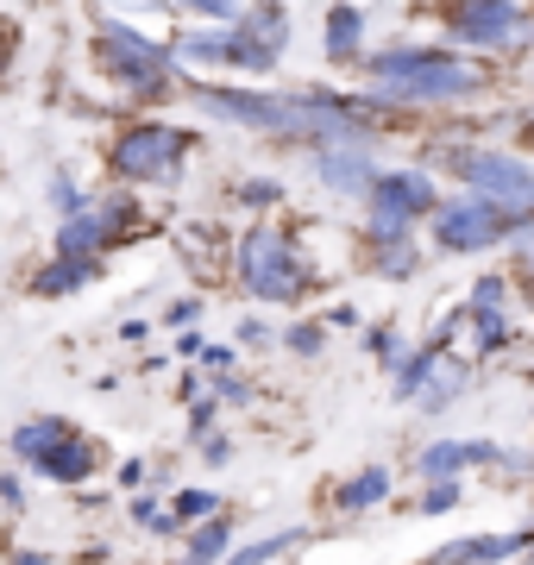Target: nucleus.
<instances>
[{"label":"nucleus","instance_id":"nucleus-23","mask_svg":"<svg viewBox=\"0 0 534 565\" xmlns=\"http://www.w3.org/2000/svg\"><path fill=\"white\" fill-rule=\"evenodd\" d=\"M170 57L189 70H214V63H226V32H183V39H170Z\"/></svg>","mask_w":534,"mask_h":565},{"label":"nucleus","instance_id":"nucleus-11","mask_svg":"<svg viewBox=\"0 0 534 565\" xmlns=\"http://www.w3.org/2000/svg\"><path fill=\"white\" fill-rule=\"evenodd\" d=\"M472 465H510V459H503L496 440H434L415 452V471L428 484H459V471H472Z\"/></svg>","mask_w":534,"mask_h":565},{"label":"nucleus","instance_id":"nucleus-18","mask_svg":"<svg viewBox=\"0 0 534 565\" xmlns=\"http://www.w3.org/2000/svg\"><path fill=\"white\" fill-rule=\"evenodd\" d=\"M226 541H233V515H214V522L189 527L183 565H226Z\"/></svg>","mask_w":534,"mask_h":565},{"label":"nucleus","instance_id":"nucleus-21","mask_svg":"<svg viewBox=\"0 0 534 565\" xmlns=\"http://www.w3.org/2000/svg\"><path fill=\"white\" fill-rule=\"evenodd\" d=\"M447 359V352H440V345H415L409 359L396 364V403H415V396H421V390H428V377H434V364Z\"/></svg>","mask_w":534,"mask_h":565},{"label":"nucleus","instance_id":"nucleus-44","mask_svg":"<svg viewBox=\"0 0 534 565\" xmlns=\"http://www.w3.org/2000/svg\"><path fill=\"white\" fill-rule=\"evenodd\" d=\"M428 565H434V559H428Z\"/></svg>","mask_w":534,"mask_h":565},{"label":"nucleus","instance_id":"nucleus-10","mask_svg":"<svg viewBox=\"0 0 534 565\" xmlns=\"http://www.w3.org/2000/svg\"><path fill=\"white\" fill-rule=\"evenodd\" d=\"M447 32L472 51H503L528 32V13L510 0H459V7H447Z\"/></svg>","mask_w":534,"mask_h":565},{"label":"nucleus","instance_id":"nucleus-14","mask_svg":"<svg viewBox=\"0 0 534 565\" xmlns=\"http://www.w3.org/2000/svg\"><path fill=\"white\" fill-rule=\"evenodd\" d=\"M95 277H102V258H51L39 277H32V296H44V302H51V296H76V289H88Z\"/></svg>","mask_w":534,"mask_h":565},{"label":"nucleus","instance_id":"nucleus-1","mask_svg":"<svg viewBox=\"0 0 534 565\" xmlns=\"http://www.w3.org/2000/svg\"><path fill=\"white\" fill-rule=\"evenodd\" d=\"M359 70L371 76L365 102L371 107H440L466 102L484 88V63L440 51V44H391V51H365Z\"/></svg>","mask_w":534,"mask_h":565},{"label":"nucleus","instance_id":"nucleus-38","mask_svg":"<svg viewBox=\"0 0 534 565\" xmlns=\"http://www.w3.org/2000/svg\"><path fill=\"white\" fill-rule=\"evenodd\" d=\"M195 315H202V302H170V315H164V321H170V327H189Z\"/></svg>","mask_w":534,"mask_h":565},{"label":"nucleus","instance_id":"nucleus-8","mask_svg":"<svg viewBox=\"0 0 534 565\" xmlns=\"http://www.w3.org/2000/svg\"><path fill=\"white\" fill-rule=\"evenodd\" d=\"M132 226H139V202H132V195H102V202H88L76 221L57 226L51 258H102L107 245H126Z\"/></svg>","mask_w":534,"mask_h":565},{"label":"nucleus","instance_id":"nucleus-5","mask_svg":"<svg viewBox=\"0 0 534 565\" xmlns=\"http://www.w3.org/2000/svg\"><path fill=\"white\" fill-rule=\"evenodd\" d=\"M189 145H195V139L177 132V126L139 120V126H126L120 139L107 145V170H114L120 182H177Z\"/></svg>","mask_w":534,"mask_h":565},{"label":"nucleus","instance_id":"nucleus-37","mask_svg":"<svg viewBox=\"0 0 534 565\" xmlns=\"http://www.w3.org/2000/svg\"><path fill=\"white\" fill-rule=\"evenodd\" d=\"M321 327H352V333H359V327H365V315H359L352 302H340V308H328V321H321Z\"/></svg>","mask_w":534,"mask_h":565},{"label":"nucleus","instance_id":"nucleus-2","mask_svg":"<svg viewBox=\"0 0 534 565\" xmlns=\"http://www.w3.org/2000/svg\"><path fill=\"white\" fill-rule=\"evenodd\" d=\"M95 63H102L107 82H120L126 95H164L170 76H177V57H170L164 39H145L126 20H95Z\"/></svg>","mask_w":534,"mask_h":565},{"label":"nucleus","instance_id":"nucleus-3","mask_svg":"<svg viewBox=\"0 0 534 565\" xmlns=\"http://www.w3.org/2000/svg\"><path fill=\"white\" fill-rule=\"evenodd\" d=\"M440 163L472 189L478 202H491L503 221L534 233V163H522L515 151H440Z\"/></svg>","mask_w":534,"mask_h":565},{"label":"nucleus","instance_id":"nucleus-28","mask_svg":"<svg viewBox=\"0 0 534 565\" xmlns=\"http://www.w3.org/2000/svg\"><path fill=\"white\" fill-rule=\"evenodd\" d=\"M44 195H51V207H57L63 221H76V214H83V207L95 202V195H88V189H76V182L63 177V170L51 177V189H44Z\"/></svg>","mask_w":534,"mask_h":565},{"label":"nucleus","instance_id":"nucleus-6","mask_svg":"<svg viewBox=\"0 0 534 565\" xmlns=\"http://www.w3.org/2000/svg\"><path fill=\"white\" fill-rule=\"evenodd\" d=\"M189 102L202 107L207 120H226V126H252V132H277V139H296V102L270 95V88H226V82H195Z\"/></svg>","mask_w":534,"mask_h":565},{"label":"nucleus","instance_id":"nucleus-9","mask_svg":"<svg viewBox=\"0 0 534 565\" xmlns=\"http://www.w3.org/2000/svg\"><path fill=\"white\" fill-rule=\"evenodd\" d=\"M434 214H440V195L421 170H384L365 195V221L396 226V233H415V221H434Z\"/></svg>","mask_w":534,"mask_h":565},{"label":"nucleus","instance_id":"nucleus-35","mask_svg":"<svg viewBox=\"0 0 534 565\" xmlns=\"http://www.w3.org/2000/svg\"><path fill=\"white\" fill-rule=\"evenodd\" d=\"M195 452H202L207 465H226L233 459V440H226V434H207V440H195Z\"/></svg>","mask_w":534,"mask_h":565},{"label":"nucleus","instance_id":"nucleus-19","mask_svg":"<svg viewBox=\"0 0 534 565\" xmlns=\"http://www.w3.org/2000/svg\"><path fill=\"white\" fill-rule=\"evenodd\" d=\"M384 497H391V471H384V465H365L359 478H346V484H340V497H333V503L346 509V515H365V509H377Z\"/></svg>","mask_w":534,"mask_h":565},{"label":"nucleus","instance_id":"nucleus-34","mask_svg":"<svg viewBox=\"0 0 534 565\" xmlns=\"http://www.w3.org/2000/svg\"><path fill=\"white\" fill-rule=\"evenodd\" d=\"M233 359H239L233 345H202V364L214 371V377H233Z\"/></svg>","mask_w":534,"mask_h":565},{"label":"nucleus","instance_id":"nucleus-30","mask_svg":"<svg viewBox=\"0 0 534 565\" xmlns=\"http://www.w3.org/2000/svg\"><path fill=\"white\" fill-rule=\"evenodd\" d=\"M503 302H510V282H503V277H478L472 282V302H466V308L491 315V308H503Z\"/></svg>","mask_w":534,"mask_h":565},{"label":"nucleus","instance_id":"nucleus-41","mask_svg":"<svg viewBox=\"0 0 534 565\" xmlns=\"http://www.w3.org/2000/svg\"><path fill=\"white\" fill-rule=\"evenodd\" d=\"M0 503H7V509H20V478H0Z\"/></svg>","mask_w":534,"mask_h":565},{"label":"nucleus","instance_id":"nucleus-16","mask_svg":"<svg viewBox=\"0 0 534 565\" xmlns=\"http://www.w3.org/2000/svg\"><path fill=\"white\" fill-rule=\"evenodd\" d=\"M321 32H328V57L333 63H359L365 57V7H328Z\"/></svg>","mask_w":534,"mask_h":565},{"label":"nucleus","instance_id":"nucleus-17","mask_svg":"<svg viewBox=\"0 0 534 565\" xmlns=\"http://www.w3.org/2000/svg\"><path fill=\"white\" fill-rule=\"evenodd\" d=\"M466 384H472V371H466V364H452V359H440V364H434V377H428V390L415 396V408H421V415H447V408L466 396Z\"/></svg>","mask_w":534,"mask_h":565},{"label":"nucleus","instance_id":"nucleus-43","mask_svg":"<svg viewBox=\"0 0 534 565\" xmlns=\"http://www.w3.org/2000/svg\"><path fill=\"white\" fill-rule=\"evenodd\" d=\"M528 302H534V296H528Z\"/></svg>","mask_w":534,"mask_h":565},{"label":"nucleus","instance_id":"nucleus-13","mask_svg":"<svg viewBox=\"0 0 534 565\" xmlns=\"http://www.w3.org/2000/svg\"><path fill=\"white\" fill-rule=\"evenodd\" d=\"M314 177L328 182L333 195H346V202H365L371 189H377V163H371V151H321L314 158Z\"/></svg>","mask_w":534,"mask_h":565},{"label":"nucleus","instance_id":"nucleus-20","mask_svg":"<svg viewBox=\"0 0 534 565\" xmlns=\"http://www.w3.org/2000/svg\"><path fill=\"white\" fill-rule=\"evenodd\" d=\"M365 245H371V270H377V277H391V282L415 277V264H421L415 233H403V239H365Z\"/></svg>","mask_w":534,"mask_h":565},{"label":"nucleus","instance_id":"nucleus-36","mask_svg":"<svg viewBox=\"0 0 534 565\" xmlns=\"http://www.w3.org/2000/svg\"><path fill=\"white\" fill-rule=\"evenodd\" d=\"M214 403H252V384L246 377H221L214 384Z\"/></svg>","mask_w":534,"mask_h":565},{"label":"nucleus","instance_id":"nucleus-29","mask_svg":"<svg viewBox=\"0 0 534 565\" xmlns=\"http://www.w3.org/2000/svg\"><path fill=\"white\" fill-rule=\"evenodd\" d=\"M233 195H239V207H252V214H265V207H277V202H284V182H270V177H246L239 189H233Z\"/></svg>","mask_w":534,"mask_h":565},{"label":"nucleus","instance_id":"nucleus-42","mask_svg":"<svg viewBox=\"0 0 534 565\" xmlns=\"http://www.w3.org/2000/svg\"><path fill=\"white\" fill-rule=\"evenodd\" d=\"M528 559H534V546H528Z\"/></svg>","mask_w":534,"mask_h":565},{"label":"nucleus","instance_id":"nucleus-39","mask_svg":"<svg viewBox=\"0 0 534 565\" xmlns=\"http://www.w3.org/2000/svg\"><path fill=\"white\" fill-rule=\"evenodd\" d=\"M120 484H126V490L145 484V459H126V465H120Z\"/></svg>","mask_w":534,"mask_h":565},{"label":"nucleus","instance_id":"nucleus-25","mask_svg":"<svg viewBox=\"0 0 534 565\" xmlns=\"http://www.w3.org/2000/svg\"><path fill=\"white\" fill-rule=\"evenodd\" d=\"M170 515H177V522H214V515H226L221 509V497H214V490H202V484H189V490H177V497H170Z\"/></svg>","mask_w":534,"mask_h":565},{"label":"nucleus","instance_id":"nucleus-12","mask_svg":"<svg viewBox=\"0 0 534 565\" xmlns=\"http://www.w3.org/2000/svg\"><path fill=\"white\" fill-rule=\"evenodd\" d=\"M95 465H102V446L63 422V434L44 446L39 459H32V471H39V478H51V484H70V490H76V484H88V478H95Z\"/></svg>","mask_w":534,"mask_h":565},{"label":"nucleus","instance_id":"nucleus-32","mask_svg":"<svg viewBox=\"0 0 534 565\" xmlns=\"http://www.w3.org/2000/svg\"><path fill=\"white\" fill-rule=\"evenodd\" d=\"M214 415H221V403H214V396H202V403L189 408V434H195V440H207V434H214Z\"/></svg>","mask_w":534,"mask_h":565},{"label":"nucleus","instance_id":"nucleus-27","mask_svg":"<svg viewBox=\"0 0 534 565\" xmlns=\"http://www.w3.org/2000/svg\"><path fill=\"white\" fill-rule=\"evenodd\" d=\"M284 345L296 352V359H321V345H328V327H321V321H289V327H284Z\"/></svg>","mask_w":534,"mask_h":565},{"label":"nucleus","instance_id":"nucleus-24","mask_svg":"<svg viewBox=\"0 0 534 565\" xmlns=\"http://www.w3.org/2000/svg\"><path fill=\"white\" fill-rule=\"evenodd\" d=\"M466 321H472V345L491 359V352H503V345L515 340V327H510V315L503 308H491V315H478V308H466Z\"/></svg>","mask_w":534,"mask_h":565},{"label":"nucleus","instance_id":"nucleus-31","mask_svg":"<svg viewBox=\"0 0 534 565\" xmlns=\"http://www.w3.org/2000/svg\"><path fill=\"white\" fill-rule=\"evenodd\" d=\"M466 503V484H428V497H421V515H447V509H459Z\"/></svg>","mask_w":534,"mask_h":565},{"label":"nucleus","instance_id":"nucleus-33","mask_svg":"<svg viewBox=\"0 0 534 565\" xmlns=\"http://www.w3.org/2000/svg\"><path fill=\"white\" fill-rule=\"evenodd\" d=\"M233 345H270V327L258 315H246V321L233 327Z\"/></svg>","mask_w":534,"mask_h":565},{"label":"nucleus","instance_id":"nucleus-15","mask_svg":"<svg viewBox=\"0 0 534 565\" xmlns=\"http://www.w3.org/2000/svg\"><path fill=\"white\" fill-rule=\"evenodd\" d=\"M522 546H534V534H472V541L447 546L434 565H496V559H510V553H522Z\"/></svg>","mask_w":534,"mask_h":565},{"label":"nucleus","instance_id":"nucleus-4","mask_svg":"<svg viewBox=\"0 0 534 565\" xmlns=\"http://www.w3.org/2000/svg\"><path fill=\"white\" fill-rule=\"evenodd\" d=\"M233 270H239V282H246V296H258V302H302V282H309V270H302V258H296V245H289L277 226H252V233H239V245H233Z\"/></svg>","mask_w":534,"mask_h":565},{"label":"nucleus","instance_id":"nucleus-40","mask_svg":"<svg viewBox=\"0 0 534 565\" xmlns=\"http://www.w3.org/2000/svg\"><path fill=\"white\" fill-rule=\"evenodd\" d=\"M202 345H207L202 333H183V340H177V352H183V359H202Z\"/></svg>","mask_w":534,"mask_h":565},{"label":"nucleus","instance_id":"nucleus-22","mask_svg":"<svg viewBox=\"0 0 534 565\" xmlns=\"http://www.w3.org/2000/svg\"><path fill=\"white\" fill-rule=\"evenodd\" d=\"M57 434H63V415H25V422L13 427V440H7V446H13V459H20V465H32L44 446L57 440Z\"/></svg>","mask_w":534,"mask_h":565},{"label":"nucleus","instance_id":"nucleus-7","mask_svg":"<svg viewBox=\"0 0 534 565\" xmlns=\"http://www.w3.org/2000/svg\"><path fill=\"white\" fill-rule=\"evenodd\" d=\"M503 239H528V226L503 221L491 202H478V195H452V202H440V214H434V245L440 252H452V258H472V252H491V245Z\"/></svg>","mask_w":534,"mask_h":565},{"label":"nucleus","instance_id":"nucleus-26","mask_svg":"<svg viewBox=\"0 0 534 565\" xmlns=\"http://www.w3.org/2000/svg\"><path fill=\"white\" fill-rule=\"evenodd\" d=\"M302 541V527H284V534H265V541L239 546V553H226V565H270L277 553H289V546Z\"/></svg>","mask_w":534,"mask_h":565}]
</instances>
